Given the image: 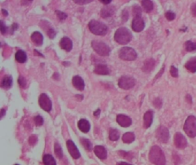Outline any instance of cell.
I'll use <instances>...</instances> for the list:
<instances>
[{
  "instance_id": "obj_19",
  "label": "cell",
  "mask_w": 196,
  "mask_h": 165,
  "mask_svg": "<svg viewBox=\"0 0 196 165\" xmlns=\"http://www.w3.org/2000/svg\"><path fill=\"white\" fill-rule=\"evenodd\" d=\"M31 40L34 44L40 47L42 46L43 43V36L42 34L39 32H34L32 34Z\"/></svg>"
},
{
  "instance_id": "obj_6",
  "label": "cell",
  "mask_w": 196,
  "mask_h": 165,
  "mask_svg": "<svg viewBox=\"0 0 196 165\" xmlns=\"http://www.w3.org/2000/svg\"><path fill=\"white\" fill-rule=\"evenodd\" d=\"M118 56L124 60L133 61L137 58V53L132 48L124 47L119 50Z\"/></svg>"
},
{
  "instance_id": "obj_15",
  "label": "cell",
  "mask_w": 196,
  "mask_h": 165,
  "mask_svg": "<svg viewBox=\"0 0 196 165\" xmlns=\"http://www.w3.org/2000/svg\"><path fill=\"white\" fill-rule=\"evenodd\" d=\"M116 11V8L112 5H106L101 11V16L104 19H107L113 16Z\"/></svg>"
},
{
  "instance_id": "obj_5",
  "label": "cell",
  "mask_w": 196,
  "mask_h": 165,
  "mask_svg": "<svg viewBox=\"0 0 196 165\" xmlns=\"http://www.w3.org/2000/svg\"><path fill=\"white\" fill-rule=\"evenodd\" d=\"M184 130L189 137H196V118L194 116L190 115L186 119L184 126Z\"/></svg>"
},
{
  "instance_id": "obj_12",
  "label": "cell",
  "mask_w": 196,
  "mask_h": 165,
  "mask_svg": "<svg viewBox=\"0 0 196 165\" xmlns=\"http://www.w3.org/2000/svg\"><path fill=\"white\" fill-rule=\"evenodd\" d=\"M67 147L71 156L75 159H77L81 157V154L77 147L74 143L71 140L67 141L66 142Z\"/></svg>"
},
{
  "instance_id": "obj_10",
  "label": "cell",
  "mask_w": 196,
  "mask_h": 165,
  "mask_svg": "<svg viewBox=\"0 0 196 165\" xmlns=\"http://www.w3.org/2000/svg\"><path fill=\"white\" fill-rule=\"evenodd\" d=\"M174 142L176 148L179 149H184L188 145L186 138L180 133H176L174 135Z\"/></svg>"
},
{
  "instance_id": "obj_38",
  "label": "cell",
  "mask_w": 196,
  "mask_h": 165,
  "mask_svg": "<svg viewBox=\"0 0 196 165\" xmlns=\"http://www.w3.org/2000/svg\"><path fill=\"white\" fill-rule=\"evenodd\" d=\"M154 105L157 108H161L162 106V101L160 98H157L154 101Z\"/></svg>"
},
{
  "instance_id": "obj_37",
  "label": "cell",
  "mask_w": 196,
  "mask_h": 165,
  "mask_svg": "<svg viewBox=\"0 0 196 165\" xmlns=\"http://www.w3.org/2000/svg\"><path fill=\"white\" fill-rule=\"evenodd\" d=\"M170 74L174 78H178V69L174 66H171L170 68Z\"/></svg>"
},
{
  "instance_id": "obj_35",
  "label": "cell",
  "mask_w": 196,
  "mask_h": 165,
  "mask_svg": "<svg viewBox=\"0 0 196 165\" xmlns=\"http://www.w3.org/2000/svg\"><path fill=\"white\" fill-rule=\"evenodd\" d=\"M165 17L167 19V20L169 21H172L176 19V15L175 13L172 11H168L165 13Z\"/></svg>"
},
{
  "instance_id": "obj_48",
  "label": "cell",
  "mask_w": 196,
  "mask_h": 165,
  "mask_svg": "<svg viewBox=\"0 0 196 165\" xmlns=\"http://www.w3.org/2000/svg\"><path fill=\"white\" fill-rule=\"evenodd\" d=\"M19 165V164H16V165Z\"/></svg>"
},
{
  "instance_id": "obj_25",
  "label": "cell",
  "mask_w": 196,
  "mask_h": 165,
  "mask_svg": "<svg viewBox=\"0 0 196 165\" xmlns=\"http://www.w3.org/2000/svg\"><path fill=\"white\" fill-rule=\"evenodd\" d=\"M15 59L18 63H24L27 60V53L23 50H19L15 54Z\"/></svg>"
},
{
  "instance_id": "obj_8",
  "label": "cell",
  "mask_w": 196,
  "mask_h": 165,
  "mask_svg": "<svg viewBox=\"0 0 196 165\" xmlns=\"http://www.w3.org/2000/svg\"><path fill=\"white\" fill-rule=\"evenodd\" d=\"M156 138L161 143H166L169 141L170 134L167 128L165 126H160L156 131Z\"/></svg>"
},
{
  "instance_id": "obj_7",
  "label": "cell",
  "mask_w": 196,
  "mask_h": 165,
  "mask_svg": "<svg viewBox=\"0 0 196 165\" xmlns=\"http://www.w3.org/2000/svg\"><path fill=\"white\" fill-rule=\"evenodd\" d=\"M135 84L136 80L128 76H122L120 78L118 82L119 87L124 90H130L133 88Z\"/></svg>"
},
{
  "instance_id": "obj_43",
  "label": "cell",
  "mask_w": 196,
  "mask_h": 165,
  "mask_svg": "<svg viewBox=\"0 0 196 165\" xmlns=\"http://www.w3.org/2000/svg\"><path fill=\"white\" fill-rule=\"evenodd\" d=\"M186 100H187L189 103H192V97H191L190 95H187L186 96Z\"/></svg>"
},
{
  "instance_id": "obj_44",
  "label": "cell",
  "mask_w": 196,
  "mask_h": 165,
  "mask_svg": "<svg viewBox=\"0 0 196 165\" xmlns=\"http://www.w3.org/2000/svg\"><path fill=\"white\" fill-rule=\"evenodd\" d=\"M116 165H131V164H130V163H127V162H118L117 163V164Z\"/></svg>"
},
{
  "instance_id": "obj_45",
  "label": "cell",
  "mask_w": 196,
  "mask_h": 165,
  "mask_svg": "<svg viewBox=\"0 0 196 165\" xmlns=\"http://www.w3.org/2000/svg\"><path fill=\"white\" fill-rule=\"evenodd\" d=\"M100 2L103 3L104 5H109V4H110L112 1H100Z\"/></svg>"
},
{
  "instance_id": "obj_22",
  "label": "cell",
  "mask_w": 196,
  "mask_h": 165,
  "mask_svg": "<svg viewBox=\"0 0 196 165\" xmlns=\"http://www.w3.org/2000/svg\"><path fill=\"white\" fill-rule=\"evenodd\" d=\"M155 61L154 59H150L146 60L142 68L143 71L145 73H149L151 71H153L154 68L155 67Z\"/></svg>"
},
{
  "instance_id": "obj_13",
  "label": "cell",
  "mask_w": 196,
  "mask_h": 165,
  "mask_svg": "<svg viewBox=\"0 0 196 165\" xmlns=\"http://www.w3.org/2000/svg\"><path fill=\"white\" fill-rule=\"evenodd\" d=\"M116 121L118 124L122 127H128L132 123L131 118L123 114L118 115L116 118Z\"/></svg>"
},
{
  "instance_id": "obj_30",
  "label": "cell",
  "mask_w": 196,
  "mask_h": 165,
  "mask_svg": "<svg viewBox=\"0 0 196 165\" xmlns=\"http://www.w3.org/2000/svg\"><path fill=\"white\" fill-rule=\"evenodd\" d=\"M80 142L83 146L84 147V148L87 150V151H91L92 150L93 144L91 143V142L89 139H85V138H81L80 139Z\"/></svg>"
},
{
  "instance_id": "obj_29",
  "label": "cell",
  "mask_w": 196,
  "mask_h": 165,
  "mask_svg": "<svg viewBox=\"0 0 196 165\" xmlns=\"http://www.w3.org/2000/svg\"><path fill=\"white\" fill-rule=\"evenodd\" d=\"M120 132L116 129H111L109 131V139L112 141H117L120 138Z\"/></svg>"
},
{
  "instance_id": "obj_21",
  "label": "cell",
  "mask_w": 196,
  "mask_h": 165,
  "mask_svg": "<svg viewBox=\"0 0 196 165\" xmlns=\"http://www.w3.org/2000/svg\"><path fill=\"white\" fill-rule=\"evenodd\" d=\"M78 127L79 129L83 133L87 134L90 131V123L85 119H81L78 122Z\"/></svg>"
},
{
  "instance_id": "obj_41",
  "label": "cell",
  "mask_w": 196,
  "mask_h": 165,
  "mask_svg": "<svg viewBox=\"0 0 196 165\" xmlns=\"http://www.w3.org/2000/svg\"><path fill=\"white\" fill-rule=\"evenodd\" d=\"M190 11L193 16L196 17V2L192 4L190 7Z\"/></svg>"
},
{
  "instance_id": "obj_17",
  "label": "cell",
  "mask_w": 196,
  "mask_h": 165,
  "mask_svg": "<svg viewBox=\"0 0 196 165\" xmlns=\"http://www.w3.org/2000/svg\"><path fill=\"white\" fill-rule=\"evenodd\" d=\"M154 111L149 110L145 112L143 116V126L145 129L149 128L153 122Z\"/></svg>"
},
{
  "instance_id": "obj_31",
  "label": "cell",
  "mask_w": 196,
  "mask_h": 165,
  "mask_svg": "<svg viewBox=\"0 0 196 165\" xmlns=\"http://www.w3.org/2000/svg\"><path fill=\"white\" fill-rule=\"evenodd\" d=\"M185 49L188 52H193L196 51V43H193L191 41H187L185 44Z\"/></svg>"
},
{
  "instance_id": "obj_47",
  "label": "cell",
  "mask_w": 196,
  "mask_h": 165,
  "mask_svg": "<svg viewBox=\"0 0 196 165\" xmlns=\"http://www.w3.org/2000/svg\"><path fill=\"white\" fill-rule=\"evenodd\" d=\"M100 112H101V111H100V109H98L96 111H95L94 112V116H99L100 114Z\"/></svg>"
},
{
  "instance_id": "obj_4",
  "label": "cell",
  "mask_w": 196,
  "mask_h": 165,
  "mask_svg": "<svg viewBox=\"0 0 196 165\" xmlns=\"http://www.w3.org/2000/svg\"><path fill=\"white\" fill-rule=\"evenodd\" d=\"M91 47L97 54L102 56H109L111 49L105 43L102 41L93 40L91 41Z\"/></svg>"
},
{
  "instance_id": "obj_39",
  "label": "cell",
  "mask_w": 196,
  "mask_h": 165,
  "mask_svg": "<svg viewBox=\"0 0 196 165\" xmlns=\"http://www.w3.org/2000/svg\"><path fill=\"white\" fill-rule=\"evenodd\" d=\"M0 24H1V33H2V35H4V34H5V33L7 32V27H6L5 24H4V23L2 21V20H1Z\"/></svg>"
},
{
  "instance_id": "obj_3",
  "label": "cell",
  "mask_w": 196,
  "mask_h": 165,
  "mask_svg": "<svg viewBox=\"0 0 196 165\" xmlns=\"http://www.w3.org/2000/svg\"><path fill=\"white\" fill-rule=\"evenodd\" d=\"M88 27L90 32L95 35L105 36L108 31V27L106 24L97 20H91L88 24Z\"/></svg>"
},
{
  "instance_id": "obj_46",
  "label": "cell",
  "mask_w": 196,
  "mask_h": 165,
  "mask_svg": "<svg viewBox=\"0 0 196 165\" xmlns=\"http://www.w3.org/2000/svg\"><path fill=\"white\" fill-rule=\"evenodd\" d=\"M1 11H2V13L3 14V15L5 16H7L8 15V12L6 11V10H5L4 9H2V10H1Z\"/></svg>"
},
{
  "instance_id": "obj_34",
  "label": "cell",
  "mask_w": 196,
  "mask_h": 165,
  "mask_svg": "<svg viewBox=\"0 0 196 165\" xmlns=\"http://www.w3.org/2000/svg\"><path fill=\"white\" fill-rule=\"evenodd\" d=\"M34 122L36 126H41L43 125L44 119L40 115H37L34 118Z\"/></svg>"
},
{
  "instance_id": "obj_16",
  "label": "cell",
  "mask_w": 196,
  "mask_h": 165,
  "mask_svg": "<svg viewBox=\"0 0 196 165\" xmlns=\"http://www.w3.org/2000/svg\"><path fill=\"white\" fill-rule=\"evenodd\" d=\"M73 85L77 90L83 91L85 89V82L82 78L78 75H76L73 78Z\"/></svg>"
},
{
  "instance_id": "obj_14",
  "label": "cell",
  "mask_w": 196,
  "mask_h": 165,
  "mask_svg": "<svg viewBox=\"0 0 196 165\" xmlns=\"http://www.w3.org/2000/svg\"><path fill=\"white\" fill-rule=\"evenodd\" d=\"M59 45L63 50L66 52H70L73 49V41L69 37H63L60 40Z\"/></svg>"
},
{
  "instance_id": "obj_32",
  "label": "cell",
  "mask_w": 196,
  "mask_h": 165,
  "mask_svg": "<svg viewBox=\"0 0 196 165\" xmlns=\"http://www.w3.org/2000/svg\"><path fill=\"white\" fill-rule=\"evenodd\" d=\"M54 151H55V154L56 156V157L58 158L59 159H61L63 157V151L62 149L61 146L59 145V143L56 142L54 146Z\"/></svg>"
},
{
  "instance_id": "obj_26",
  "label": "cell",
  "mask_w": 196,
  "mask_h": 165,
  "mask_svg": "<svg viewBox=\"0 0 196 165\" xmlns=\"http://www.w3.org/2000/svg\"><path fill=\"white\" fill-rule=\"evenodd\" d=\"M135 139V135L133 133L128 132L122 135V140L125 143H131Z\"/></svg>"
},
{
  "instance_id": "obj_33",
  "label": "cell",
  "mask_w": 196,
  "mask_h": 165,
  "mask_svg": "<svg viewBox=\"0 0 196 165\" xmlns=\"http://www.w3.org/2000/svg\"><path fill=\"white\" fill-rule=\"evenodd\" d=\"M132 13H133V16L134 17H138V16H141V8L138 5H135L133 7Z\"/></svg>"
},
{
  "instance_id": "obj_24",
  "label": "cell",
  "mask_w": 196,
  "mask_h": 165,
  "mask_svg": "<svg viewBox=\"0 0 196 165\" xmlns=\"http://www.w3.org/2000/svg\"><path fill=\"white\" fill-rule=\"evenodd\" d=\"M185 68L190 72L194 73L196 72V57L190 59L185 64Z\"/></svg>"
},
{
  "instance_id": "obj_23",
  "label": "cell",
  "mask_w": 196,
  "mask_h": 165,
  "mask_svg": "<svg viewBox=\"0 0 196 165\" xmlns=\"http://www.w3.org/2000/svg\"><path fill=\"white\" fill-rule=\"evenodd\" d=\"M13 85V78L12 76L7 75L5 76L1 82V87L5 90H8L12 87Z\"/></svg>"
},
{
  "instance_id": "obj_2",
  "label": "cell",
  "mask_w": 196,
  "mask_h": 165,
  "mask_svg": "<svg viewBox=\"0 0 196 165\" xmlns=\"http://www.w3.org/2000/svg\"><path fill=\"white\" fill-rule=\"evenodd\" d=\"M114 40L121 45H126L132 39V35L130 30L126 27L118 28L114 36Z\"/></svg>"
},
{
  "instance_id": "obj_1",
  "label": "cell",
  "mask_w": 196,
  "mask_h": 165,
  "mask_svg": "<svg viewBox=\"0 0 196 165\" xmlns=\"http://www.w3.org/2000/svg\"><path fill=\"white\" fill-rule=\"evenodd\" d=\"M149 160L155 165H166V158L162 150L158 146H153L149 153Z\"/></svg>"
},
{
  "instance_id": "obj_28",
  "label": "cell",
  "mask_w": 196,
  "mask_h": 165,
  "mask_svg": "<svg viewBox=\"0 0 196 165\" xmlns=\"http://www.w3.org/2000/svg\"><path fill=\"white\" fill-rule=\"evenodd\" d=\"M141 5L145 12H151L154 9V4L153 1L149 0H145L141 1Z\"/></svg>"
},
{
  "instance_id": "obj_9",
  "label": "cell",
  "mask_w": 196,
  "mask_h": 165,
  "mask_svg": "<svg viewBox=\"0 0 196 165\" xmlns=\"http://www.w3.org/2000/svg\"><path fill=\"white\" fill-rule=\"evenodd\" d=\"M39 106L45 111L49 112L52 109V102L51 99L47 95L43 93L40 95L39 98Z\"/></svg>"
},
{
  "instance_id": "obj_18",
  "label": "cell",
  "mask_w": 196,
  "mask_h": 165,
  "mask_svg": "<svg viewBox=\"0 0 196 165\" xmlns=\"http://www.w3.org/2000/svg\"><path fill=\"white\" fill-rule=\"evenodd\" d=\"M94 152L95 155L100 159L104 160L107 158V151L106 149L102 146H95L94 148Z\"/></svg>"
},
{
  "instance_id": "obj_42",
  "label": "cell",
  "mask_w": 196,
  "mask_h": 165,
  "mask_svg": "<svg viewBox=\"0 0 196 165\" xmlns=\"http://www.w3.org/2000/svg\"><path fill=\"white\" fill-rule=\"evenodd\" d=\"M91 2H92V1H86V0H83V1H74V2L77 4H79L81 5H85V4H88L90 3Z\"/></svg>"
},
{
  "instance_id": "obj_27",
  "label": "cell",
  "mask_w": 196,
  "mask_h": 165,
  "mask_svg": "<svg viewBox=\"0 0 196 165\" xmlns=\"http://www.w3.org/2000/svg\"><path fill=\"white\" fill-rule=\"evenodd\" d=\"M44 165H56L55 158L50 154H46L43 158Z\"/></svg>"
},
{
  "instance_id": "obj_20",
  "label": "cell",
  "mask_w": 196,
  "mask_h": 165,
  "mask_svg": "<svg viewBox=\"0 0 196 165\" xmlns=\"http://www.w3.org/2000/svg\"><path fill=\"white\" fill-rule=\"evenodd\" d=\"M94 72L98 75H106L109 74V70L106 64H98L94 67Z\"/></svg>"
},
{
  "instance_id": "obj_36",
  "label": "cell",
  "mask_w": 196,
  "mask_h": 165,
  "mask_svg": "<svg viewBox=\"0 0 196 165\" xmlns=\"http://www.w3.org/2000/svg\"><path fill=\"white\" fill-rule=\"evenodd\" d=\"M56 15L58 16V19L60 21H63V20H66L67 17V15L66 13H63V12L59 11H55Z\"/></svg>"
},
{
  "instance_id": "obj_40",
  "label": "cell",
  "mask_w": 196,
  "mask_h": 165,
  "mask_svg": "<svg viewBox=\"0 0 196 165\" xmlns=\"http://www.w3.org/2000/svg\"><path fill=\"white\" fill-rule=\"evenodd\" d=\"M18 82L19 83L20 86L23 88L25 86V85H26V80H25V78L22 76L19 77V78L18 79Z\"/></svg>"
},
{
  "instance_id": "obj_11",
  "label": "cell",
  "mask_w": 196,
  "mask_h": 165,
  "mask_svg": "<svg viewBox=\"0 0 196 165\" xmlns=\"http://www.w3.org/2000/svg\"><path fill=\"white\" fill-rule=\"evenodd\" d=\"M145 27V23L141 16L135 17L132 23V28L133 31L136 32H140L142 31Z\"/></svg>"
}]
</instances>
